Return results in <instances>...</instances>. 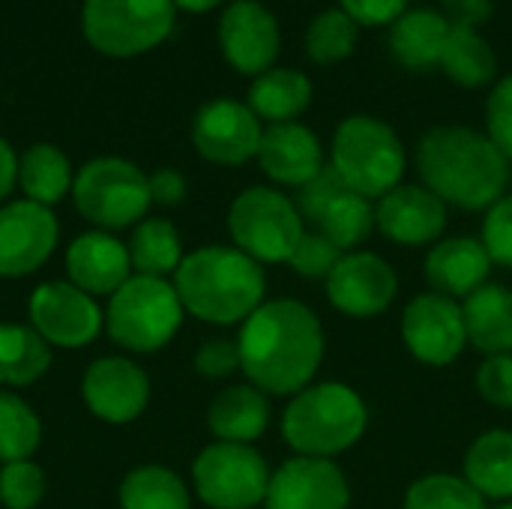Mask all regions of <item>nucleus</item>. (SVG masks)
<instances>
[{"label":"nucleus","instance_id":"13","mask_svg":"<svg viewBox=\"0 0 512 509\" xmlns=\"http://www.w3.org/2000/svg\"><path fill=\"white\" fill-rule=\"evenodd\" d=\"M81 399L96 420L126 426L147 411L150 378L129 357H99L84 369Z\"/></svg>","mask_w":512,"mask_h":509},{"label":"nucleus","instance_id":"45","mask_svg":"<svg viewBox=\"0 0 512 509\" xmlns=\"http://www.w3.org/2000/svg\"><path fill=\"white\" fill-rule=\"evenodd\" d=\"M147 180H150V201L159 207H177L186 198V177L174 168H159Z\"/></svg>","mask_w":512,"mask_h":509},{"label":"nucleus","instance_id":"46","mask_svg":"<svg viewBox=\"0 0 512 509\" xmlns=\"http://www.w3.org/2000/svg\"><path fill=\"white\" fill-rule=\"evenodd\" d=\"M441 12L450 27H480L492 15V0H441Z\"/></svg>","mask_w":512,"mask_h":509},{"label":"nucleus","instance_id":"9","mask_svg":"<svg viewBox=\"0 0 512 509\" xmlns=\"http://www.w3.org/2000/svg\"><path fill=\"white\" fill-rule=\"evenodd\" d=\"M174 0H84L81 24L87 42L111 57L156 48L174 27Z\"/></svg>","mask_w":512,"mask_h":509},{"label":"nucleus","instance_id":"2","mask_svg":"<svg viewBox=\"0 0 512 509\" xmlns=\"http://www.w3.org/2000/svg\"><path fill=\"white\" fill-rule=\"evenodd\" d=\"M417 168L426 189L462 210L498 204L510 183V159L489 135L468 126L429 129L417 147Z\"/></svg>","mask_w":512,"mask_h":509},{"label":"nucleus","instance_id":"37","mask_svg":"<svg viewBox=\"0 0 512 509\" xmlns=\"http://www.w3.org/2000/svg\"><path fill=\"white\" fill-rule=\"evenodd\" d=\"M45 498V471L33 459L0 465V504L6 509H36Z\"/></svg>","mask_w":512,"mask_h":509},{"label":"nucleus","instance_id":"44","mask_svg":"<svg viewBox=\"0 0 512 509\" xmlns=\"http://www.w3.org/2000/svg\"><path fill=\"white\" fill-rule=\"evenodd\" d=\"M342 9L357 21V24H393L405 9L408 0H339Z\"/></svg>","mask_w":512,"mask_h":509},{"label":"nucleus","instance_id":"20","mask_svg":"<svg viewBox=\"0 0 512 509\" xmlns=\"http://www.w3.org/2000/svg\"><path fill=\"white\" fill-rule=\"evenodd\" d=\"M66 276L90 297H111L135 276L129 246L120 243L111 231L78 234L66 249Z\"/></svg>","mask_w":512,"mask_h":509},{"label":"nucleus","instance_id":"15","mask_svg":"<svg viewBox=\"0 0 512 509\" xmlns=\"http://www.w3.org/2000/svg\"><path fill=\"white\" fill-rule=\"evenodd\" d=\"M261 120L258 114L234 99H213L198 108L192 120L195 150L216 165H243L258 156L261 147Z\"/></svg>","mask_w":512,"mask_h":509},{"label":"nucleus","instance_id":"8","mask_svg":"<svg viewBox=\"0 0 512 509\" xmlns=\"http://www.w3.org/2000/svg\"><path fill=\"white\" fill-rule=\"evenodd\" d=\"M228 231L234 246L258 264H279L291 258L306 228L288 195L270 186H252L234 198L228 210Z\"/></svg>","mask_w":512,"mask_h":509},{"label":"nucleus","instance_id":"35","mask_svg":"<svg viewBox=\"0 0 512 509\" xmlns=\"http://www.w3.org/2000/svg\"><path fill=\"white\" fill-rule=\"evenodd\" d=\"M357 48V21L339 6L324 9L312 18L306 30V51L318 63H339Z\"/></svg>","mask_w":512,"mask_h":509},{"label":"nucleus","instance_id":"23","mask_svg":"<svg viewBox=\"0 0 512 509\" xmlns=\"http://www.w3.org/2000/svg\"><path fill=\"white\" fill-rule=\"evenodd\" d=\"M207 426L216 441L228 444H252L270 426V402L252 384H237L222 390L207 411Z\"/></svg>","mask_w":512,"mask_h":509},{"label":"nucleus","instance_id":"6","mask_svg":"<svg viewBox=\"0 0 512 509\" xmlns=\"http://www.w3.org/2000/svg\"><path fill=\"white\" fill-rule=\"evenodd\" d=\"M333 168L351 192L369 201L384 198L405 174V147L384 120L354 114L333 135Z\"/></svg>","mask_w":512,"mask_h":509},{"label":"nucleus","instance_id":"25","mask_svg":"<svg viewBox=\"0 0 512 509\" xmlns=\"http://www.w3.org/2000/svg\"><path fill=\"white\" fill-rule=\"evenodd\" d=\"M468 342L483 354H512V291L504 285H483L462 306Z\"/></svg>","mask_w":512,"mask_h":509},{"label":"nucleus","instance_id":"17","mask_svg":"<svg viewBox=\"0 0 512 509\" xmlns=\"http://www.w3.org/2000/svg\"><path fill=\"white\" fill-rule=\"evenodd\" d=\"M399 291L393 267L375 252H345L327 276L330 303L351 318L381 315Z\"/></svg>","mask_w":512,"mask_h":509},{"label":"nucleus","instance_id":"41","mask_svg":"<svg viewBox=\"0 0 512 509\" xmlns=\"http://www.w3.org/2000/svg\"><path fill=\"white\" fill-rule=\"evenodd\" d=\"M486 123H489V138L498 144V150L507 159H512V75L498 81V87L489 93Z\"/></svg>","mask_w":512,"mask_h":509},{"label":"nucleus","instance_id":"28","mask_svg":"<svg viewBox=\"0 0 512 509\" xmlns=\"http://www.w3.org/2000/svg\"><path fill=\"white\" fill-rule=\"evenodd\" d=\"M75 174L69 156L54 144H30L18 159V186L27 201L54 207L72 192Z\"/></svg>","mask_w":512,"mask_h":509},{"label":"nucleus","instance_id":"19","mask_svg":"<svg viewBox=\"0 0 512 509\" xmlns=\"http://www.w3.org/2000/svg\"><path fill=\"white\" fill-rule=\"evenodd\" d=\"M375 225L399 246H429L447 228V204L426 186H396L378 201Z\"/></svg>","mask_w":512,"mask_h":509},{"label":"nucleus","instance_id":"22","mask_svg":"<svg viewBox=\"0 0 512 509\" xmlns=\"http://www.w3.org/2000/svg\"><path fill=\"white\" fill-rule=\"evenodd\" d=\"M492 258L483 246V240L474 237H450L432 246L426 258V279L435 288V294L450 300H465L477 288L489 282Z\"/></svg>","mask_w":512,"mask_h":509},{"label":"nucleus","instance_id":"16","mask_svg":"<svg viewBox=\"0 0 512 509\" xmlns=\"http://www.w3.org/2000/svg\"><path fill=\"white\" fill-rule=\"evenodd\" d=\"M351 489L330 459L294 456L276 468L264 504L267 509H348Z\"/></svg>","mask_w":512,"mask_h":509},{"label":"nucleus","instance_id":"47","mask_svg":"<svg viewBox=\"0 0 512 509\" xmlns=\"http://www.w3.org/2000/svg\"><path fill=\"white\" fill-rule=\"evenodd\" d=\"M18 186V156L6 138H0V201Z\"/></svg>","mask_w":512,"mask_h":509},{"label":"nucleus","instance_id":"32","mask_svg":"<svg viewBox=\"0 0 512 509\" xmlns=\"http://www.w3.org/2000/svg\"><path fill=\"white\" fill-rule=\"evenodd\" d=\"M444 72L462 87H480L495 75V51L474 27H450V36L441 51Z\"/></svg>","mask_w":512,"mask_h":509},{"label":"nucleus","instance_id":"14","mask_svg":"<svg viewBox=\"0 0 512 509\" xmlns=\"http://www.w3.org/2000/svg\"><path fill=\"white\" fill-rule=\"evenodd\" d=\"M402 339L426 366H450L468 342L462 306L441 294H420L402 315Z\"/></svg>","mask_w":512,"mask_h":509},{"label":"nucleus","instance_id":"18","mask_svg":"<svg viewBox=\"0 0 512 509\" xmlns=\"http://www.w3.org/2000/svg\"><path fill=\"white\" fill-rule=\"evenodd\" d=\"M279 21L258 0H234L219 18V45L228 63L243 75H261L273 69L279 54Z\"/></svg>","mask_w":512,"mask_h":509},{"label":"nucleus","instance_id":"29","mask_svg":"<svg viewBox=\"0 0 512 509\" xmlns=\"http://www.w3.org/2000/svg\"><path fill=\"white\" fill-rule=\"evenodd\" d=\"M51 366V345L24 324H0V384L30 387Z\"/></svg>","mask_w":512,"mask_h":509},{"label":"nucleus","instance_id":"11","mask_svg":"<svg viewBox=\"0 0 512 509\" xmlns=\"http://www.w3.org/2000/svg\"><path fill=\"white\" fill-rule=\"evenodd\" d=\"M30 327L54 348H87L105 327V312L96 297L75 288L69 279L42 282L27 300Z\"/></svg>","mask_w":512,"mask_h":509},{"label":"nucleus","instance_id":"48","mask_svg":"<svg viewBox=\"0 0 512 509\" xmlns=\"http://www.w3.org/2000/svg\"><path fill=\"white\" fill-rule=\"evenodd\" d=\"M177 6H183V9H189V12H207V9H213L219 0H174Z\"/></svg>","mask_w":512,"mask_h":509},{"label":"nucleus","instance_id":"27","mask_svg":"<svg viewBox=\"0 0 512 509\" xmlns=\"http://www.w3.org/2000/svg\"><path fill=\"white\" fill-rule=\"evenodd\" d=\"M312 99V81L300 69L273 66L255 78L249 87V108L258 114V120L270 123H291L297 120Z\"/></svg>","mask_w":512,"mask_h":509},{"label":"nucleus","instance_id":"40","mask_svg":"<svg viewBox=\"0 0 512 509\" xmlns=\"http://www.w3.org/2000/svg\"><path fill=\"white\" fill-rule=\"evenodd\" d=\"M483 246L492 264H504L512 270V195H504L498 204L489 207L483 222Z\"/></svg>","mask_w":512,"mask_h":509},{"label":"nucleus","instance_id":"5","mask_svg":"<svg viewBox=\"0 0 512 509\" xmlns=\"http://www.w3.org/2000/svg\"><path fill=\"white\" fill-rule=\"evenodd\" d=\"M183 315L186 309L177 297L174 282L135 273L108 297L105 330L111 342L123 351L153 354L177 336Z\"/></svg>","mask_w":512,"mask_h":509},{"label":"nucleus","instance_id":"10","mask_svg":"<svg viewBox=\"0 0 512 509\" xmlns=\"http://www.w3.org/2000/svg\"><path fill=\"white\" fill-rule=\"evenodd\" d=\"M270 468L249 444L216 441L204 447L192 465L198 498L213 509H252L267 498Z\"/></svg>","mask_w":512,"mask_h":509},{"label":"nucleus","instance_id":"33","mask_svg":"<svg viewBox=\"0 0 512 509\" xmlns=\"http://www.w3.org/2000/svg\"><path fill=\"white\" fill-rule=\"evenodd\" d=\"M42 444V423L36 411L15 393L0 390V465L33 459Z\"/></svg>","mask_w":512,"mask_h":509},{"label":"nucleus","instance_id":"36","mask_svg":"<svg viewBox=\"0 0 512 509\" xmlns=\"http://www.w3.org/2000/svg\"><path fill=\"white\" fill-rule=\"evenodd\" d=\"M405 509H489L486 498L465 480L453 474H429L417 480L408 495Z\"/></svg>","mask_w":512,"mask_h":509},{"label":"nucleus","instance_id":"42","mask_svg":"<svg viewBox=\"0 0 512 509\" xmlns=\"http://www.w3.org/2000/svg\"><path fill=\"white\" fill-rule=\"evenodd\" d=\"M477 390L489 405L512 408V354L486 357L477 372Z\"/></svg>","mask_w":512,"mask_h":509},{"label":"nucleus","instance_id":"3","mask_svg":"<svg viewBox=\"0 0 512 509\" xmlns=\"http://www.w3.org/2000/svg\"><path fill=\"white\" fill-rule=\"evenodd\" d=\"M174 288L189 315L207 324H243L264 303V270L237 246H204L183 258Z\"/></svg>","mask_w":512,"mask_h":509},{"label":"nucleus","instance_id":"31","mask_svg":"<svg viewBox=\"0 0 512 509\" xmlns=\"http://www.w3.org/2000/svg\"><path fill=\"white\" fill-rule=\"evenodd\" d=\"M117 501L120 509H189V489L171 468L141 465L123 477Z\"/></svg>","mask_w":512,"mask_h":509},{"label":"nucleus","instance_id":"30","mask_svg":"<svg viewBox=\"0 0 512 509\" xmlns=\"http://www.w3.org/2000/svg\"><path fill=\"white\" fill-rule=\"evenodd\" d=\"M183 243L177 228L168 219H141L129 240L132 273L168 279L183 264Z\"/></svg>","mask_w":512,"mask_h":509},{"label":"nucleus","instance_id":"1","mask_svg":"<svg viewBox=\"0 0 512 509\" xmlns=\"http://www.w3.org/2000/svg\"><path fill=\"white\" fill-rule=\"evenodd\" d=\"M240 369L249 384L273 396L306 390L324 357V330L318 315L297 300L261 303L237 336Z\"/></svg>","mask_w":512,"mask_h":509},{"label":"nucleus","instance_id":"39","mask_svg":"<svg viewBox=\"0 0 512 509\" xmlns=\"http://www.w3.org/2000/svg\"><path fill=\"white\" fill-rule=\"evenodd\" d=\"M342 192H348V183L342 180V174H339L333 165H324L309 183L300 186L297 210H300L303 219H309L312 225H318L321 216L327 213V207H330Z\"/></svg>","mask_w":512,"mask_h":509},{"label":"nucleus","instance_id":"24","mask_svg":"<svg viewBox=\"0 0 512 509\" xmlns=\"http://www.w3.org/2000/svg\"><path fill=\"white\" fill-rule=\"evenodd\" d=\"M450 36V21L444 12L420 6V9H405L393 21L390 33V51L405 69H432L441 66V51Z\"/></svg>","mask_w":512,"mask_h":509},{"label":"nucleus","instance_id":"49","mask_svg":"<svg viewBox=\"0 0 512 509\" xmlns=\"http://www.w3.org/2000/svg\"><path fill=\"white\" fill-rule=\"evenodd\" d=\"M495 509H512V501H504L501 507H495Z\"/></svg>","mask_w":512,"mask_h":509},{"label":"nucleus","instance_id":"43","mask_svg":"<svg viewBox=\"0 0 512 509\" xmlns=\"http://www.w3.org/2000/svg\"><path fill=\"white\" fill-rule=\"evenodd\" d=\"M240 369V348L231 339H210L195 354V372L204 378H228Z\"/></svg>","mask_w":512,"mask_h":509},{"label":"nucleus","instance_id":"21","mask_svg":"<svg viewBox=\"0 0 512 509\" xmlns=\"http://www.w3.org/2000/svg\"><path fill=\"white\" fill-rule=\"evenodd\" d=\"M258 162L270 180L285 183V186H303L324 168V156H321V144L315 132L297 120L270 123L264 129Z\"/></svg>","mask_w":512,"mask_h":509},{"label":"nucleus","instance_id":"12","mask_svg":"<svg viewBox=\"0 0 512 509\" xmlns=\"http://www.w3.org/2000/svg\"><path fill=\"white\" fill-rule=\"evenodd\" d=\"M60 225L51 207L18 198L0 207V276L36 273L57 249Z\"/></svg>","mask_w":512,"mask_h":509},{"label":"nucleus","instance_id":"38","mask_svg":"<svg viewBox=\"0 0 512 509\" xmlns=\"http://www.w3.org/2000/svg\"><path fill=\"white\" fill-rule=\"evenodd\" d=\"M342 255L345 252L336 243H330L321 231H303L288 264L294 273H300L306 279H327L333 273V267L342 261Z\"/></svg>","mask_w":512,"mask_h":509},{"label":"nucleus","instance_id":"4","mask_svg":"<svg viewBox=\"0 0 512 509\" xmlns=\"http://www.w3.org/2000/svg\"><path fill=\"white\" fill-rule=\"evenodd\" d=\"M369 423L363 399L339 381L309 384L282 414V435L297 456L330 459L351 450Z\"/></svg>","mask_w":512,"mask_h":509},{"label":"nucleus","instance_id":"34","mask_svg":"<svg viewBox=\"0 0 512 509\" xmlns=\"http://www.w3.org/2000/svg\"><path fill=\"white\" fill-rule=\"evenodd\" d=\"M375 228V207L369 198L357 195V192H342L327 213L321 216V222L315 225V231H321L330 243H336L342 252L357 249Z\"/></svg>","mask_w":512,"mask_h":509},{"label":"nucleus","instance_id":"7","mask_svg":"<svg viewBox=\"0 0 512 509\" xmlns=\"http://www.w3.org/2000/svg\"><path fill=\"white\" fill-rule=\"evenodd\" d=\"M72 201L78 213L99 231H120L135 225L153 204L147 174L120 156L90 159L75 174Z\"/></svg>","mask_w":512,"mask_h":509},{"label":"nucleus","instance_id":"26","mask_svg":"<svg viewBox=\"0 0 512 509\" xmlns=\"http://www.w3.org/2000/svg\"><path fill=\"white\" fill-rule=\"evenodd\" d=\"M465 480L489 501H512V432H483L465 456Z\"/></svg>","mask_w":512,"mask_h":509}]
</instances>
